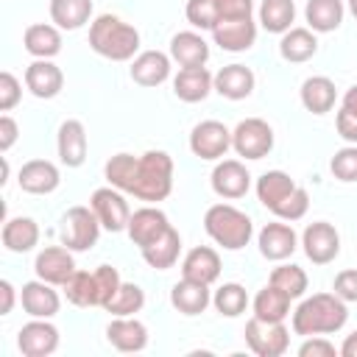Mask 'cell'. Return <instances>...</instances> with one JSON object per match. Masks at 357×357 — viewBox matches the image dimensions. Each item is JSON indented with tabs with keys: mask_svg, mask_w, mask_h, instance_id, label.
<instances>
[{
	"mask_svg": "<svg viewBox=\"0 0 357 357\" xmlns=\"http://www.w3.org/2000/svg\"><path fill=\"white\" fill-rule=\"evenodd\" d=\"M20 190L31 192V195H47L53 192L59 184H61V176H59V167L47 159H31L20 167Z\"/></svg>",
	"mask_w": 357,
	"mask_h": 357,
	"instance_id": "cell-23",
	"label": "cell"
},
{
	"mask_svg": "<svg viewBox=\"0 0 357 357\" xmlns=\"http://www.w3.org/2000/svg\"><path fill=\"white\" fill-rule=\"evenodd\" d=\"M229 148H231V131L220 120H201V123L192 126V131H190V151L198 159L218 162V159L226 156Z\"/></svg>",
	"mask_w": 357,
	"mask_h": 357,
	"instance_id": "cell-10",
	"label": "cell"
},
{
	"mask_svg": "<svg viewBox=\"0 0 357 357\" xmlns=\"http://www.w3.org/2000/svg\"><path fill=\"white\" fill-rule=\"evenodd\" d=\"M64 296L75 307H98V287H95V273L89 271H73V276L61 284Z\"/></svg>",
	"mask_w": 357,
	"mask_h": 357,
	"instance_id": "cell-38",
	"label": "cell"
},
{
	"mask_svg": "<svg viewBox=\"0 0 357 357\" xmlns=\"http://www.w3.org/2000/svg\"><path fill=\"white\" fill-rule=\"evenodd\" d=\"M343 14H346L343 0H307L304 6V20L315 33L337 31L343 22Z\"/></svg>",
	"mask_w": 357,
	"mask_h": 357,
	"instance_id": "cell-32",
	"label": "cell"
},
{
	"mask_svg": "<svg viewBox=\"0 0 357 357\" xmlns=\"http://www.w3.org/2000/svg\"><path fill=\"white\" fill-rule=\"evenodd\" d=\"M139 251H142V259H145L151 268H156V271H167V268H173L176 259H178V251H181V234L170 226L159 240H153L151 245H145V248H139Z\"/></svg>",
	"mask_w": 357,
	"mask_h": 357,
	"instance_id": "cell-35",
	"label": "cell"
},
{
	"mask_svg": "<svg viewBox=\"0 0 357 357\" xmlns=\"http://www.w3.org/2000/svg\"><path fill=\"white\" fill-rule=\"evenodd\" d=\"M215 89V75L206 67H181L173 78V95L184 103H198Z\"/></svg>",
	"mask_w": 357,
	"mask_h": 357,
	"instance_id": "cell-24",
	"label": "cell"
},
{
	"mask_svg": "<svg viewBox=\"0 0 357 357\" xmlns=\"http://www.w3.org/2000/svg\"><path fill=\"white\" fill-rule=\"evenodd\" d=\"M181 276L192 279V282H204L212 284L220 276V254L209 245H195L187 251V257L181 259Z\"/></svg>",
	"mask_w": 357,
	"mask_h": 357,
	"instance_id": "cell-26",
	"label": "cell"
},
{
	"mask_svg": "<svg viewBox=\"0 0 357 357\" xmlns=\"http://www.w3.org/2000/svg\"><path fill=\"white\" fill-rule=\"evenodd\" d=\"M22 98V84L17 81L14 73L3 70L0 73V112H11Z\"/></svg>",
	"mask_w": 357,
	"mask_h": 357,
	"instance_id": "cell-46",
	"label": "cell"
},
{
	"mask_svg": "<svg viewBox=\"0 0 357 357\" xmlns=\"http://www.w3.org/2000/svg\"><path fill=\"white\" fill-rule=\"evenodd\" d=\"M134 167H137V156L134 153H114L106 165H103V176L112 187L128 192L131 181H134Z\"/></svg>",
	"mask_w": 357,
	"mask_h": 357,
	"instance_id": "cell-42",
	"label": "cell"
},
{
	"mask_svg": "<svg viewBox=\"0 0 357 357\" xmlns=\"http://www.w3.org/2000/svg\"><path fill=\"white\" fill-rule=\"evenodd\" d=\"M346 321H349V307L340 296L312 293L293 310L290 326L296 335L310 337V335H335L346 326Z\"/></svg>",
	"mask_w": 357,
	"mask_h": 357,
	"instance_id": "cell-1",
	"label": "cell"
},
{
	"mask_svg": "<svg viewBox=\"0 0 357 357\" xmlns=\"http://www.w3.org/2000/svg\"><path fill=\"white\" fill-rule=\"evenodd\" d=\"M56 284L45 282V279H33V282H25L22 290H20V304L22 310L31 315V318H53L61 307V298L59 293L53 290Z\"/></svg>",
	"mask_w": 357,
	"mask_h": 357,
	"instance_id": "cell-17",
	"label": "cell"
},
{
	"mask_svg": "<svg viewBox=\"0 0 357 357\" xmlns=\"http://www.w3.org/2000/svg\"><path fill=\"white\" fill-rule=\"evenodd\" d=\"M318 53V36L312 28H290L279 39V56L290 64H304Z\"/></svg>",
	"mask_w": 357,
	"mask_h": 357,
	"instance_id": "cell-30",
	"label": "cell"
},
{
	"mask_svg": "<svg viewBox=\"0 0 357 357\" xmlns=\"http://www.w3.org/2000/svg\"><path fill=\"white\" fill-rule=\"evenodd\" d=\"M100 229L103 226L92 212V206H70L61 218L59 237H61V245H67L70 251H89L98 243Z\"/></svg>",
	"mask_w": 357,
	"mask_h": 357,
	"instance_id": "cell-6",
	"label": "cell"
},
{
	"mask_svg": "<svg viewBox=\"0 0 357 357\" xmlns=\"http://www.w3.org/2000/svg\"><path fill=\"white\" fill-rule=\"evenodd\" d=\"M245 343L257 357H282L290 346V329L284 321H262L251 315L245 321Z\"/></svg>",
	"mask_w": 357,
	"mask_h": 357,
	"instance_id": "cell-7",
	"label": "cell"
},
{
	"mask_svg": "<svg viewBox=\"0 0 357 357\" xmlns=\"http://www.w3.org/2000/svg\"><path fill=\"white\" fill-rule=\"evenodd\" d=\"M142 307H145V290L134 282H123L120 290L114 293V298L103 310L112 312V318H114V315H137Z\"/></svg>",
	"mask_w": 357,
	"mask_h": 357,
	"instance_id": "cell-41",
	"label": "cell"
},
{
	"mask_svg": "<svg viewBox=\"0 0 357 357\" xmlns=\"http://www.w3.org/2000/svg\"><path fill=\"white\" fill-rule=\"evenodd\" d=\"M17 137H20L17 120H14L11 114H3V117H0V151H3V153L11 151V145L17 142Z\"/></svg>",
	"mask_w": 357,
	"mask_h": 357,
	"instance_id": "cell-51",
	"label": "cell"
},
{
	"mask_svg": "<svg viewBox=\"0 0 357 357\" xmlns=\"http://www.w3.org/2000/svg\"><path fill=\"white\" fill-rule=\"evenodd\" d=\"M17 346L25 357H50L59 349V329L50 318H33L17 332Z\"/></svg>",
	"mask_w": 357,
	"mask_h": 357,
	"instance_id": "cell-12",
	"label": "cell"
},
{
	"mask_svg": "<svg viewBox=\"0 0 357 357\" xmlns=\"http://www.w3.org/2000/svg\"><path fill=\"white\" fill-rule=\"evenodd\" d=\"M335 354H340V351H337L335 343L326 340L324 335H310V337H304V343L298 346V357H335Z\"/></svg>",
	"mask_w": 357,
	"mask_h": 357,
	"instance_id": "cell-47",
	"label": "cell"
},
{
	"mask_svg": "<svg viewBox=\"0 0 357 357\" xmlns=\"http://www.w3.org/2000/svg\"><path fill=\"white\" fill-rule=\"evenodd\" d=\"M92 17V0H50V20L61 31H78Z\"/></svg>",
	"mask_w": 357,
	"mask_h": 357,
	"instance_id": "cell-36",
	"label": "cell"
},
{
	"mask_svg": "<svg viewBox=\"0 0 357 357\" xmlns=\"http://www.w3.org/2000/svg\"><path fill=\"white\" fill-rule=\"evenodd\" d=\"M209 181H212L215 195H220V198H226V201H234V198H243V195L248 192V187H251V173H248V167H245L243 162H237V159H220V162L215 165Z\"/></svg>",
	"mask_w": 357,
	"mask_h": 357,
	"instance_id": "cell-14",
	"label": "cell"
},
{
	"mask_svg": "<svg viewBox=\"0 0 357 357\" xmlns=\"http://www.w3.org/2000/svg\"><path fill=\"white\" fill-rule=\"evenodd\" d=\"M301 245H304V254L312 265H329L337 259L340 254V234L332 223L326 220H315L304 229L301 234Z\"/></svg>",
	"mask_w": 357,
	"mask_h": 357,
	"instance_id": "cell-11",
	"label": "cell"
},
{
	"mask_svg": "<svg viewBox=\"0 0 357 357\" xmlns=\"http://www.w3.org/2000/svg\"><path fill=\"white\" fill-rule=\"evenodd\" d=\"M301 106L312 114H326L332 112L335 100H337V89H335V81L326 78V75H310L304 84H301Z\"/></svg>",
	"mask_w": 357,
	"mask_h": 357,
	"instance_id": "cell-31",
	"label": "cell"
},
{
	"mask_svg": "<svg viewBox=\"0 0 357 357\" xmlns=\"http://www.w3.org/2000/svg\"><path fill=\"white\" fill-rule=\"evenodd\" d=\"M332 293L340 296L346 304H349V301H357V268L340 271V273L335 276V282H332Z\"/></svg>",
	"mask_w": 357,
	"mask_h": 357,
	"instance_id": "cell-48",
	"label": "cell"
},
{
	"mask_svg": "<svg viewBox=\"0 0 357 357\" xmlns=\"http://www.w3.org/2000/svg\"><path fill=\"white\" fill-rule=\"evenodd\" d=\"M170 53L162 50H142L131 59V81L139 86H159L170 78Z\"/></svg>",
	"mask_w": 357,
	"mask_h": 357,
	"instance_id": "cell-19",
	"label": "cell"
},
{
	"mask_svg": "<svg viewBox=\"0 0 357 357\" xmlns=\"http://www.w3.org/2000/svg\"><path fill=\"white\" fill-rule=\"evenodd\" d=\"M170 59L178 67H204L209 61V45L195 31H178L170 39Z\"/></svg>",
	"mask_w": 357,
	"mask_h": 357,
	"instance_id": "cell-28",
	"label": "cell"
},
{
	"mask_svg": "<svg viewBox=\"0 0 357 357\" xmlns=\"http://www.w3.org/2000/svg\"><path fill=\"white\" fill-rule=\"evenodd\" d=\"M33 271L39 279L50 282V284H64L73 271H75V259H73V251L67 245H47L36 254L33 259Z\"/></svg>",
	"mask_w": 357,
	"mask_h": 357,
	"instance_id": "cell-15",
	"label": "cell"
},
{
	"mask_svg": "<svg viewBox=\"0 0 357 357\" xmlns=\"http://www.w3.org/2000/svg\"><path fill=\"white\" fill-rule=\"evenodd\" d=\"M212 304H215V310H218L220 315L237 318V315H243V312L248 310V293H245V287L237 284V282H223V284L215 290Z\"/></svg>",
	"mask_w": 357,
	"mask_h": 357,
	"instance_id": "cell-39",
	"label": "cell"
},
{
	"mask_svg": "<svg viewBox=\"0 0 357 357\" xmlns=\"http://www.w3.org/2000/svg\"><path fill=\"white\" fill-rule=\"evenodd\" d=\"M343 357H357V329L351 332V335H346V340L340 343V349H337Z\"/></svg>",
	"mask_w": 357,
	"mask_h": 357,
	"instance_id": "cell-53",
	"label": "cell"
},
{
	"mask_svg": "<svg viewBox=\"0 0 357 357\" xmlns=\"http://www.w3.org/2000/svg\"><path fill=\"white\" fill-rule=\"evenodd\" d=\"M335 126H337V134L349 142V145H357V114L346 106H340L337 117H335Z\"/></svg>",
	"mask_w": 357,
	"mask_h": 357,
	"instance_id": "cell-50",
	"label": "cell"
},
{
	"mask_svg": "<svg viewBox=\"0 0 357 357\" xmlns=\"http://www.w3.org/2000/svg\"><path fill=\"white\" fill-rule=\"evenodd\" d=\"M89 47L109 61H128L139 50V31L117 14H100L89 22Z\"/></svg>",
	"mask_w": 357,
	"mask_h": 357,
	"instance_id": "cell-3",
	"label": "cell"
},
{
	"mask_svg": "<svg viewBox=\"0 0 357 357\" xmlns=\"http://www.w3.org/2000/svg\"><path fill=\"white\" fill-rule=\"evenodd\" d=\"M170 304L173 310H178L181 315H201L209 304H212V293H209V284L204 282H192V279H184L173 284L170 290Z\"/></svg>",
	"mask_w": 357,
	"mask_h": 357,
	"instance_id": "cell-27",
	"label": "cell"
},
{
	"mask_svg": "<svg viewBox=\"0 0 357 357\" xmlns=\"http://www.w3.org/2000/svg\"><path fill=\"white\" fill-rule=\"evenodd\" d=\"M257 245H259V254L271 262H284L287 257H293V251L298 248V237L293 231V226L287 220H273V223H265L257 234Z\"/></svg>",
	"mask_w": 357,
	"mask_h": 357,
	"instance_id": "cell-13",
	"label": "cell"
},
{
	"mask_svg": "<svg viewBox=\"0 0 357 357\" xmlns=\"http://www.w3.org/2000/svg\"><path fill=\"white\" fill-rule=\"evenodd\" d=\"M204 229H206V234H209L218 245H223L226 251H240V248H245V245L251 243V237H254V223H251V218H248L243 209L231 206V204H212V206L206 209V215H204Z\"/></svg>",
	"mask_w": 357,
	"mask_h": 357,
	"instance_id": "cell-5",
	"label": "cell"
},
{
	"mask_svg": "<svg viewBox=\"0 0 357 357\" xmlns=\"http://www.w3.org/2000/svg\"><path fill=\"white\" fill-rule=\"evenodd\" d=\"M212 39L215 45H220L229 53H243L257 42V22L254 17L245 20H220L212 28Z\"/></svg>",
	"mask_w": 357,
	"mask_h": 357,
	"instance_id": "cell-21",
	"label": "cell"
},
{
	"mask_svg": "<svg viewBox=\"0 0 357 357\" xmlns=\"http://www.w3.org/2000/svg\"><path fill=\"white\" fill-rule=\"evenodd\" d=\"M257 198L265 209H271L279 220H301L310 209V195L298 187L284 170H268L257 178Z\"/></svg>",
	"mask_w": 357,
	"mask_h": 357,
	"instance_id": "cell-2",
	"label": "cell"
},
{
	"mask_svg": "<svg viewBox=\"0 0 357 357\" xmlns=\"http://www.w3.org/2000/svg\"><path fill=\"white\" fill-rule=\"evenodd\" d=\"M254 73L245 64H226L215 73V92L226 100H243L254 92Z\"/></svg>",
	"mask_w": 357,
	"mask_h": 357,
	"instance_id": "cell-25",
	"label": "cell"
},
{
	"mask_svg": "<svg viewBox=\"0 0 357 357\" xmlns=\"http://www.w3.org/2000/svg\"><path fill=\"white\" fill-rule=\"evenodd\" d=\"M89 206L92 212L98 215L100 226L106 231H126L128 229V220H131V209H128V201L123 195V190L117 187H98L92 195H89Z\"/></svg>",
	"mask_w": 357,
	"mask_h": 357,
	"instance_id": "cell-9",
	"label": "cell"
},
{
	"mask_svg": "<svg viewBox=\"0 0 357 357\" xmlns=\"http://www.w3.org/2000/svg\"><path fill=\"white\" fill-rule=\"evenodd\" d=\"M231 148L243 159H262L273 151V128L262 117H245L231 131Z\"/></svg>",
	"mask_w": 357,
	"mask_h": 357,
	"instance_id": "cell-8",
	"label": "cell"
},
{
	"mask_svg": "<svg viewBox=\"0 0 357 357\" xmlns=\"http://www.w3.org/2000/svg\"><path fill=\"white\" fill-rule=\"evenodd\" d=\"M329 170L337 181H357V145H346L340 151H335L332 162H329Z\"/></svg>",
	"mask_w": 357,
	"mask_h": 357,
	"instance_id": "cell-44",
	"label": "cell"
},
{
	"mask_svg": "<svg viewBox=\"0 0 357 357\" xmlns=\"http://www.w3.org/2000/svg\"><path fill=\"white\" fill-rule=\"evenodd\" d=\"M92 273H95V287H98V307H106L114 298V293L120 290L123 279H120L117 268H112V265H98Z\"/></svg>",
	"mask_w": 357,
	"mask_h": 357,
	"instance_id": "cell-45",
	"label": "cell"
},
{
	"mask_svg": "<svg viewBox=\"0 0 357 357\" xmlns=\"http://www.w3.org/2000/svg\"><path fill=\"white\" fill-rule=\"evenodd\" d=\"M39 243V223L33 218H8L3 223V245L14 254H25Z\"/></svg>",
	"mask_w": 357,
	"mask_h": 357,
	"instance_id": "cell-33",
	"label": "cell"
},
{
	"mask_svg": "<svg viewBox=\"0 0 357 357\" xmlns=\"http://www.w3.org/2000/svg\"><path fill=\"white\" fill-rule=\"evenodd\" d=\"M56 148H59V159L67 167H81L86 162V128L81 120H64L59 126V137H56Z\"/></svg>",
	"mask_w": 357,
	"mask_h": 357,
	"instance_id": "cell-22",
	"label": "cell"
},
{
	"mask_svg": "<svg viewBox=\"0 0 357 357\" xmlns=\"http://www.w3.org/2000/svg\"><path fill=\"white\" fill-rule=\"evenodd\" d=\"M268 282L276 284L279 290H284L290 298H301V296L307 293V284H310L304 268H298V265H293V262L276 265V268L271 271V279H268Z\"/></svg>",
	"mask_w": 357,
	"mask_h": 357,
	"instance_id": "cell-40",
	"label": "cell"
},
{
	"mask_svg": "<svg viewBox=\"0 0 357 357\" xmlns=\"http://www.w3.org/2000/svg\"><path fill=\"white\" fill-rule=\"evenodd\" d=\"M254 14V0H218V22L220 20H245Z\"/></svg>",
	"mask_w": 357,
	"mask_h": 357,
	"instance_id": "cell-49",
	"label": "cell"
},
{
	"mask_svg": "<svg viewBox=\"0 0 357 357\" xmlns=\"http://www.w3.org/2000/svg\"><path fill=\"white\" fill-rule=\"evenodd\" d=\"M25 86L33 98L50 100L61 92L64 86V73L50 61V59H36L25 67Z\"/></svg>",
	"mask_w": 357,
	"mask_h": 357,
	"instance_id": "cell-20",
	"label": "cell"
},
{
	"mask_svg": "<svg viewBox=\"0 0 357 357\" xmlns=\"http://www.w3.org/2000/svg\"><path fill=\"white\" fill-rule=\"evenodd\" d=\"M173 190V159L165 151H145L142 156H137V167H134V181L128 195L156 204L165 201Z\"/></svg>",
	"mask_w": 357,
	"mask_h": 357,
	"instance_id": "cell-4",
	"label": "cell"
},
{
	"mask_svg": "<svg viewBox=\"0 0 357 357\" xmlns=\"http://www.w3.org/2000/svg\"><path fill=\"white\" fill-rule=\"evenodd\" d=\"M296 3L293 0H262L259 3V25L268 33H284L293 28Z\"/></svg>",
	"mask_w": 357,
	"mask_h": 357,
	"instance_id": "cell-37",
	"label": "cell"
},
{
	"mask_svg": "<svg viewBox=\"0 0 357 357\" xmlns=\"http://www.w3.org/2000/svg\"><path fill=\"white\" fill-rule=\"evenodd\" d=\"M0 296H3V304H0V315H8L14 310V298H17V290L8 279L0 282Z\"/></svg>",
	"mask_w": 357,
	"mask_h": 357,
	"instance_id": "cell-52",
	"label": "cell"
},
{
	"mask_svg": "<svg viewBox=\"0 0 357 357\" xmlns=\"http://www.w3.org/2000/svg\"><path fill=\"white\" fill-rule=\"evenodd\" d=\"M290 296L284 290H279L276 284H265L254 301H251V310H254V318H262V321H284L290 315Z\"/></svg>",
	"mask_w": 357,
	"mask_h": 357,
	"instance_id": "cell-34",
	"label": "cell"
},
{
	"mask_svg": "<svg viewBox=\"0 0 357 357\" xmlns=\"http://www.w3.org/2000/svg\"><path fill=\"white\" fill-rule=\"evenodd\" d=\"M349 3V11H351V17L357 20V0H346Z\"/></svg>",
	"mask_w": 357,
	"mask_h": 357,
	"instance_id": "cell-55",
	"label": "cell"
},
{
	"mask_svg": "<svg viewBox=\"0 0 357 357\" xmlns=\"http://www.w3.org/2000/svg\"><path fill=\"white\" fill-rule=\"evenodd\" d=\"M22 45L33 59H53L61 53V28L47 22H33L25 28Z\"/></svg>",
	"mask_w": 357,
	"mask_h": 357,
	"instance_id": "cell-29",
	"label": "cell"
},
{
	"mask_svg": "<svg viewBox=\"0 0 357 357\" xmlns=\"http://www.w3.org/2000/svg\"><path fill=\"white\" fill-rule=\"evenodd\" d=\"M340 106H346V109H351V112L357 114V84L346 89V95H343V103H340Z\"/></svg>",
	"mask_w": 357,
	"mask_h": 357,
	"instance_id": "cell-54",
	"label": "cell"
},
{
	"mask_svg": "<svg viewBox=\"0 0 357 357\" xmlns=\"http://www.w3.org/2000/svg\"><path fill=\"white\" fill-rule=\"evenodd\" d=\"M106 340L117 349V351H142L148 346V326L142 321H137L134 315H114L106 326Z\"/></svg>",
	"mask_w": 357,
	"mask_h": 357,
	"instance_id": "cell-18",
	"label": "cell"
},
{
	"mask_svg": "<svg viewBox=\"0 0 357 357\" xmlns=\"http://www.w3.org/2000/svg\"><path fill=\"white\" fill-rule=\"evenodd\" d=\"M167 229H170V220H167V215L159 206H139L137 212H131V220H128L126 231H128L134 245L145 248L153 240H159Z\"/></svg>",
	"mask_w": 357,
	"mask_h": 357,
	"instance_id": "cell-16",
	"label": "cell"
},
{
	"mask_svg": "<svg viewBox=\"0 0 357 357\" xmlns=\"http://www.w3.org/2000/svg\"><path fill=\"white\" fill-rule=\"evenodd\" d=\"M187 22L201 31H212L218 25V0H187Z\"/></svg>",
	"mask_w": 357,
	"mask_h": 357,
	"instance_id": "cell-43",
	"label": "cell"
}]
</instances>
